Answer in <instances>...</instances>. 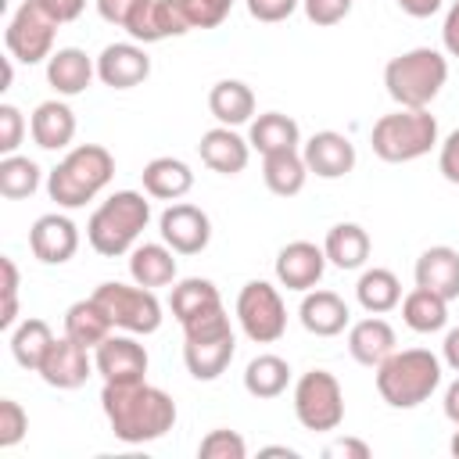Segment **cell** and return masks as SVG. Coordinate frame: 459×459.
I'll use <instances>...</instances> for the list:
<instances>
[{
    "label": "cell",
    "mask_w": 459,
    "mask_h": 459,
    "mask_svg": "<svg viewBox=\"0 0 459 459\" xmlns=\"http://www.w3.org/2000/svg\"><path fill=\"white\" fill-rule=\"evenodd\" d=\"M100 409L126 445H147L165 437L176 427V402L161 387L147 380H126V384H104Z\"/></svg>",
    "instance_id": "1"
},
{
    "label": "cell",
    "mask_w": 459,
    "mask_h": 459,
    "mask_svg": "<svg viewBox=\"0 0 459 459\" xmlns=\"http://www.w3.org/2000/svg\"><path fill=\"white\" fill-rule=\"evenodd\" d=\"M147 222H151V201L140 190H115L93 208L86 222V240L97 255L118 258L136 247Z\"/></svg>",
    "instance_id": "2"
},
{
    "label": "cell",
    "mask_w": 459,
    "mask_h": 459,
    "mask_svg": "<svg viewBox=\"0 0 459 459\" xmlns=\"http://www.w3.org/2000/svg\"><path fill=\"white\" fill-rule=\"evenodd\" d=\"M115 176V158L100 143H79L72 147L47 176V194L57 201V208H82L93 201Z\"/></svg>",
    "instance_id": "3"
},
{
    "label": "cell",
    "mask_w": 459,
    "mask_h": 459,
    "mask_svg": "<svg viewBox=\"0 0 459 459\" xmlns=\"http://www.w3.org/2000/svg\"><path fill=\"white\" fill-rule=\"evenodd\" d=\"M441 384V359L430 348H405L391 351L377 366V391L391 409H416L423 405Z\"/></svg>",
    "instance_id": "4"
},
{
    "label": "cell",
    "mask_w": 459,
    "mask_h": 459,
    "mask_svg": "<svg viewBox=\"0 0 459 459\" xmlns=\"http://www.w3.org/2000/svg\"><path fill=\"white\" fill-rule=\"evenodd\" d=\"M448 82V57L434 47H412L387 61L384 86L398 108H427Z\"/></svg>",
    "instance_id": "5"
},
{
    "label": "cell",
    "mask_w": 459,
    "mask_h": 459,
    "mask_svg": "<svg viewBox=\"0 0 459 459\" xmlns=\"http://www.w3.org/2000/svg\"><path fill=\"white\" fill-rule=\"evenodd\" d=\"M237 355V337L226 308H212L183 323V362L194 380H219Z\"/></svg>",
    "instance_id": "6"
},
{
    "label": "cell",
    "mask_w": 459,
    "mask_h": 459,
    "mask_svg": "<svg viewBox=\"0 0 459 459\" xmlns=\"http://www.w3.org/2000/svg\"><path fill=\"white\" fill-rule=\"evenodd\" d=\"M373 154L391 165L416 161L437 147V118L427 108H398L391 115H380L369 133Z\"/></svg>",
    "instance_id": "7"
},
{
    "label": "cell",
    "mask_w": 459,
    "mask_h": 459,
    "mask_svg": "<svg viewBox=\"0 0 459 459\" xmlns=\"http://www.w3.org/2000/svg\"><path fill=\"white\" fill-rule=\"evenodd\" d=\"M93 298L100 301V308L108 312V319H111L115 330H126V333H154L161 326V301L154 298L151 287L108 280V283H100L93 290Z\"/></svg>",
    "instance_id": "8"
},
{
    "label": "cell",
    "mask_w": 459,
    "mask_h": 459,
    "mask_svg": "<svg viewBox=\"0 0 459 459\" xmlns=\"http://www.w3.org/2000/svg\"><path fill=\"white\" fill-rule=\"evenodd\" d=\"M294 416L305 430H337L344 423V391L330 369H308L298 377Z\"/></svg>",
    "instance_id": "9"
},
{
    "label": "cell",
    "mask_w": 459,
    "mask_h": 459,
    "mask_svg": "<svg viewBox=\"0 0 459 459\" xmlns=\"http://www.w3.org/2000/svg\"><path fill=\"white\" fill-rule=\"evenodd\" d=\"M237 323L247 341L255 344H273L287 330V308L280 290L269 280H247L237 294Z\"/></svg>",
    "instance_id": "10"
},
{
    "label": "cell",
    "mask_w": 459,
    "mask_h": 459,
    "mask_svg": "<svg viewBox=\"0 0 459 459\" xmlns=\"http://www.w3.org/2000/svg\"><path fill=\"white\" fill-rule=\"evenodd\" d=\"M57 18L39 4V0H25L7 29H4V43H7V54L22 65H39L54 54V32H57Z\"/></svg>",
    "instance_id": "11"
},
{
    "label": "cell",
    "mask_w": 459,
    "mask_h": 459,
    "mask_svg": "<svg viewBox=\"0 0 459 459\" xmlns=\"http://www.w3.org/2000/svg\"><path fill=\"white\" fill-rule=\"evenodd\" d=\"M93 366L104 377V384H126V380H147V348L136 341V333H108L93 348Z\"/></svg>",
    "instance_id": "12"
},
{
    "label": "cell",
    "mask_w": 459,
    "mask_h": 459,
    "mask_svg": "<svg viewBox=\"0 0 459 459\" xmlns=\"http://www.w3.org/2000/svg\"><path fill=\"white\" fill-rule=\"evenodd\" d=\"M93 369L97 366L90 359V348H82L79 341H72L68 333H61L47 348V355H43V362H39L36 373L43 377V384H50L57 391H75V387H82L90 380Z\"/></svg>",
    "instance_id": "13"
},
{
    "label": "cell",
    "mask_w": 459,
    "mask_h": 459,
    "mask_svg": "<svg viewBox=\"0 0 459 459\" xmlns=\"http://www.w3.org/2000/svg\"><path fill=\"white\" fill-rule=\"evenodd\" d=\"M158 230H161V240L176 251V255H201L212 240V219L208 212H201L197 204H169L158 219Z\"/></svg>",
    "instance_id": "14"
},
{
    "label": "cell",
    "mask_w": 459,
    "mask_h": 459,
    "mask_svg": "<svg viewBox=\"0 0 459 459\" xmlns=\"http://www.w3.org/2000/svg\"><path fill=\"white\" fill-rule=\"evenodd\" d=\"M301 158L319 179H341L355 169V143L337 129H319L301 143Z\"/></svg>",
    "instance_id": "15"
},
{
    "label": "cell",
    "mask_w": 459,
    "mask_h": 459,
    "mask_svg": "<svg viewBox=\"0 0 459 459\" xmlns=\"http://www.w3.org/2000/svg\"><path fill=\"white\" fill-rule=\"evenodd\" d=\"M29 247L43 265H65L79 251V226L61 212H47L32 222Z\"/></svg>",
    "instance_id": "16"
},
{
    "label": "cell",
    "mask_w": 459,
    "mask_h": 459,
    "mask_svg": "<svg viewBox=\"0 0 459 459\" xmlns=\"http://www.w3.org/2000/svg\"><path fill=\"white\" fill-rule=\"evenodd\" d=\"M326 273V251L312 240H290L276 255V280L287 290H312Z\"/></svg>",
    "instance_id": "17"
},
{
    "label": "cell",
    "mask_w": 459,
    "mask_h": 459,
    "mask_svg": "<svg viewBox=\"0 0 459 459\" xmlns=\"http://www.w3.org/2000/svg\"><path fill=\"white\" fill-rule=\"evenodd\" d=\"M151 75V57L140 43H108L97 57V79L111 90H133Z\"/></svg>",
    "instance_id": "18"
},
{
    "label": "cell",
    "mask_w": 459,
    "mask_h": 459,
    "mask_svg": "<svg viewBox=\"0 0 459 459\" xmlns=\"http://www.w3.org/2000/svg\"><path fill=\"white\" fill-rule=\"evenodd\" d=\"M197 154H201V161H204L212 172H219V176H237V172L247 169L251 143H247L233 126H215V129L201 133Z\"/></svg>",
    "instance_id": "19"
},
{
    "label": "cell",
    "mask_w": 459,
    "mask_h": 459,
    "mask_svg": "<svg viewBox=\"0 0 459 459\" xmlns=\"http://www.w3.org/2000/svg\"><path fill=\"white\" fill-rule=\"evenodd\" d=\"M190 29H194L190 0H151V7L143 11V18L136 22V29L129 36H133V43H161V39L183 36Z\"/></svg>",
    "instance_id": "20"
},
{
    "label": "cell",
    "mask_w": 459,
    "mask_h": 459,
    "mask_svg": "<svg viewBox=\"0 0 459 459\" xmlns=\"http://www.w3.org/2000/svg\"><path fill=\"white\" fill-rule=\"evenodd\" d=\"M298 316H301V326L316 337H337L351 326V312H348L344 298L333 290H316V287L305 290Z\"/></svg>",
    "instance_id": "21"
},
{
    "label": "cell",
    "mask_w": 459,
    "mask_h": 459,
    "mask_svg": "<svg viewBox=\"0 0 459 459\" xmlns=\"http://www.w3.org/2000/svg\"><path fill=\"white\" fill-rule=\"evenodd\" d=\"M97 75V61L86 57L79 47H57L47 57V82L54 86L57 97H79Z\"/></svg>",
    "instance_id": "22"
},
{
    "label": "cell",
    "mask_w": 459,
    "mask_h": 459,
    "mask_svg": "<svg viewBox=\"0 0 459 459\" xmlns=\"http://www.w3.org/2000/svg\"><path fill=\"white\" fill-rule=\"evenodd\" d=\"M412 273H416V287H427V290L441 294L445 301L459 298V251L455 247H448V244L427 247L416 258Z\"/></svg>",
    "instance_id": "23"
},
{
    "label": "cell",
    "mask_w": 459,
    "mask_h": 459,
    "mask_svg": "<svg viewBox=\"0 0 459 459\" xmlns=\"http://www.w3.org/2000/svg\"><path fill=\"white\" fill-rule=\"evenodd\" d=\"M394 344H398V337H394L391 323L380 319V316H366V319L348 326V351H351V359L359 366H373L377 369L394 351Z\"/></svg>",
    "instance_id": "24"
},
{
    "label": "cell",
    "mask_w": 459,
    "mask_h": 459,
    "mask_svg": "<svg viewBox=\"0 0 459 459\" xmlns=\"http://www.w3.org/2000/svg\"><path fill=\"white\" fill-rule=\"evenodd\" d=\"M29 133H32L36 147L65 151L75 136V111L65 100H43V104H36V111L29 118Z\"/></svg>",
    "instance_id": "25"
},
{
    "label": "cell",
    "mask_w": 459,
    "mask_h": 459,
    "mask_svg": "<svg viewBox=\"0 0 459 459\" xmlns=\"http://www.w3.org/2000/svg\"><path fill=\"white\" fill-rule=\"evenodd\" d=\"M143 194L147 197H158V201H179L183 194H190L194 186V172L183 158H172V154H161V158H151L143 165Z\"/></svg>",
    "instance_id": "26"
},
{
    "label": "cell",
    "mask_w": 459,
    "mask_h": 459,
    "mask_svg": "<svg viewBox=\"0 0 459 459\" xmlns=\"http://www.w3.org/2000/svg\"><path fill=\"white\" fill-rule=\"evenodd\" d=\"M208 111L215 115L219 126H233L237 129V126L251 122V115H255V93L240 79H219L208 90Z\"/></svg>",
    "instance_id": "27"
},
{
    "label": "cell",
    "mask_w": 459,
    "mask_h": 459,
    "mask_svg": "<svg viewBox=\"0 0 459 459\" xmlns=\"http://www.w3.org/2000/svg\"><path fill=\"white\" fill-rule=\"evenodd\" d=\"M247 143L258 154H276V151H298L301 147V129L290 115L283 111H265L258 118H251L247 129Z\"/></svg>",
    "instance_id": "28"
},
{
    "label": "cell",
    "mask_w": 459,
    "mask_h": 459,
    "mask_svg": "<svg viewBox=\"0 0 459 459\" xmlns=\"http://www.w3.org/2000/svg\"><path fill=\"white\" fill-rule=\"evenodd\" d=\"M323 251H326V262L344 269V273L348 269H362L366 258H369V233L359 222H337V226L326 230Z\"/></svg>",
    "instance_id": "29"
},
{
    "label": "cell",
    "mask_w": 459,
    "mask_h": 459,
    "mask_svg": "<svg viewBox=\"0 0 459 459\" xmlns=\"http://www.w3.org/2000/svg\"><path fill=\"white\" fill-rule=\"evenodd\" d=\"M176 251L169 244H136L129 251V276L140 287H169L176 280Z\"/></svg>",
    "instance_id": "30"
},
{
    "label": "cell",
    "mask_w": 459,
    "mask_h": 459,
    "mask_svg": "<svg viewBox=\"0 0 459 459\" xmlns=\"http://www.w3.org/2000/svg\"><path fill=\"white\" fill-rule=\"evenodd\" d=\"M65 333H68L72 341H79L82 348L93 351L108 333H115V326H111L108 312L100 308V301L90 294V298L68 305V312H65Z\"/></svg>",
    "instance_id": "31"
},
{
    "label": "cell",
    "mask_w": 459,
    "mask_h": 459,
    "mask_svg": "<svg viewBox=\"0 0 459 459\" xmlns=\"http://www.w3.org/2000/svg\"><path fill=\"white\" fill-rule=\"evenodd\" d=\"M262 179L276 197H294V194H301V186L308 179V165H305L301 151L262 154Z\"/></svg>",
    "instance_id": "32"
},
{
    "label": "cell",
    "mask_w": 459,
    "mask_h": 459,
    "mask_svg": "<svg viewBox=\"0 0 459 459\" xmlns=\"http://www.w3.org/2000/svg\"><path fill=\"white\" fill-rule=\"evenodd\" d=\"M355 298H359V305H362L369 316H384V312H391V308L402 305V283H398V276H394L391 269L373 265V269H366V273L359 276Z\"/></svg>",
    "instance_id": "33"
},
{
    "label": "cell",
    "mask_w": 459,
    "mask_h": 459,
    "mask_svg": "<svg viewBox=\"0 0 459 459\" xmlns=\"http://www.w3.org/2000/svg\"><path fill=\"white\" fill-rule=\"evenodd\" d=\"M169 305H172L176 323L183 326V323H190L194 316L219 308V305H222V298H219V287H215L212 280H204V276H186V280H179V283L172 287Z\"/></svg>",
    "instance_id": "34"
},
{
    "label": "cell",
    "mask_w": 459,
    "mask_h": 459,
    "mask_svg": "<svg viewBox=\"0 0 459 459\" xmlns=\"http://www.w3.org/2000/svg\"><path fill=\"white\" fill-rule=\"evenodd\" d=\"M402 319L416 333H437L448 323V301L427 287H416L402 298Z\"/></svg>",
    "instance_id": "35"
},
{
    "label": "cell",
    "mask_w": 459,
    "mask_h": 459,
    "mask_svg": "<svg viewBox=\"0 0 459 459\" xmlns=\"http://www.w3.org/2000/svg\"><path fill=\"white\" fill-rule=\"evenodd\" d=\"M290 384V366L287 359L265 351V355H255L244 369V391L251 398H280Z\"/></svg>",
    "instance_id": "36"
},
{
    "label": "cell",
    "mask_w": 459,
    "mask_h": 459,
    "mask_svg": "<svg viewBox=\"0 0 459 459\" xmlns=\"http://www.w3.org/2000/svg\"><path fill=\"white\" fill-rule=\"evenodd\" d=\"M50 344H54V333H50L47 319L29 316V319H22V323L11 330V355H14V362H18L22 369H32V373H36Z\"/></svg>",
    "instance_id": "37"
},
{
    "label": "cell",
    "mask_w": 459,
    "mask_h": 459,
    "mask_svg": "<svg viewBox=\"0 0 459 459\" xmlns=\"http://www.w3.org/2000/svg\"><path fill=\"white\" fill-rule=\"evenodd\" d=\"M39 176H43V169L25 154H4L0 158V194L7 201L32 197L39 190Z\"/></svg>",
    "instance_id": "38"
},
{
    "label": "cell",
    "mask_w": 459,
    "mask_h": 459,
    "mask_svg": "<svg viewBox=\"0 0 459 459\" xmlns=\"http://www.w3.org/2000/svg\"><path fill=\"white\" fill-rule=\"evenodd\" d=\"M197 455H201V459H244V455H247V441H244L237 430L219 427V430H208V434L201 437Z\"/></svg>",
    "instance_id": "39"
},
{
    "label": "cell",
    "mask_w": 459,
    "mask_h": 459,
    "mask_svg": "<svg viewBox=\"0 0 459 459\" xmlns=\"http://www.w3.org/2000/svg\"><path fill=\"white\" fill-rule=\"evenodd\" d=\"M151 7V0H97V14L126 32L136 29V22L143 18V11Z\"/></svg>",
    "instance_id": "40"
},
{
    "label": "cell",
    "mask_w": 459,
    "mask_h": 459,
    "mask_svg": "<svg viewBox=\"0 0 459 459\" xmlns=\"http://www.w3.org/2000/svg\"><path fill=\"white\" fill-rule=\"evenodd\" d=\"M29 430V416L14 398H0V448H14Z\"/></svg>",
    "instance_id": "41"
},
{
    "label": "cell",
    "mask_w": 459,
    "mask_h": 459,
    "mask_svg": "<svg viewBox=\"0 0 459 459\" xmlns=\"http://www.w3.org/2000/svg\"><path fill=\"white\" fill-rule=\"evenodd\" d=\"M4 269V312H0V330H14L18 323V265L14 258H0Z\"/></svg>",
    "instance_id": "42"
},
{
    "label": "cell",
    "mask_w": 459,
    "mask_h": 459,
    "mask_svg": "<svg viewBox=\"0 0 459 459\" xmlns=\"http://www.w3.org/2000/svg\"><path fill=\"white\" fill-rule=\"evenodd\" d=\"M351 4L355 0H301L305 18L312 25H337V22H344L351 14Z\"/></svg>",
    "instance_id": "43"
},
{
    "label": "cell",
    "mask_w": 459,
    "mask_h": 459,
    "mask_svg": "<svg viewBox=\"0 0 459 459\" xmlns=\"http://www.w3.org/2000/svg\"><path fill=\"white\" fill-rule=\"evenodd\" d=\"M25 136V118L14 104H0V154H14Z\"/></svg>",
    "instance_id": "44"
},
{
    "label": "cell",
    "mask_w": 459,
    "mask_h": 459,
    "mask_svg": "<svg viewBox=\"0 0 459 459\" xmlns=\"http://www.w3.org/2000/svg\"><path fill=\"white\" fill-rule=\"evenodd\" d=\"M233 0H190V18H194V29H215L226 22Z\"/></svg>",
    "instance_id": "45"
},
{
    "label": "cell",
    "mask_w": 459,
    "mask_h": 459,
    "mask_svg": "<svg viewBox=\"0 0 459 459\" xmlns=\"http://www.w3.org/2000/svg\"><path fill=\"white\" fill-rule=\"evenodd\" d=\"M298 4H301V0H247V14L273 25V22L290 18V14L298 11Z\"/></svg>",
    "instance_id": "46"
},
{
    "label": "cell",
    "mask_w": 459,
    "mask_h": 459,
    "mask_svg": "<svg viewBox=\"0 0 459 459\" xmlns=\"http://www.w3.org/2000/svg\"><path fill=\"white\" fill-rule=\"evenodd\" d=\"M437 169L448 183L459 186V129H452L445 140H441V151H437Z\"/></svg>",
    "instance_id": "47"
},
{
    "label": "cell",
    "mask_w": 459,
    "mask_h": 459,
    "mask_svg": "<svg viewBox=\"0 0 459 459\" xmlns=\"http://www.w3.org/2000/svg\"><path fill=\"white\" fill-rule=\"evenodd\" d=\"M326 459H369V445L359 437H337L323 448Z\"/></svg>",
    "instance_id": "48"
},
{
    "label": "cell",
    "mask_w": 459,
    "mask_h": 459,
    "mask_svg": "<svg viewBox=\"0 0 459 459\" xmlns=\"http://www.w3.org/2000/svg\"><path fill=\"white\" fill-rule=\"evenodd\" d=\"M441 43H445V50H448L452 57H459V0H455V4L448 7V14H445Z\"/></svg>",
    "instance_id": "49"
},
{
    "label": "cell",
    "mask_w": 459,
    "mask_h": 459,
    "mask_svg": "<svg viewBox=\"0 0 459 459\" xmlns=\"http://www.w3.org/2000/svg\"><path fill=\"white\" fill-rule=\"evenodd\" d=\"M39 4H43L61 25H65V22H75V18L82 14V7H86V0H39Z\"/></svg>",
    "instance_id": "50"
},
{
    "label": "cell",
    "mask_w": 459,
    "mask_h": 459,
    "mask_svg": "<svg viewBox=\"0 0 459 459\" xmlns=\"http://www.w3.org/2000/svg\"><path fill=\"white\" fill-rule=\"evenodd\" d=\"M409 18H430V14H437L441 11V4L445 0H394Z\"/></svg>",
    "instance_id": "51"
},
{
    "label": "cell",
    "mask_w": 459,
    "mask_h": 459,
    "mask_svg": "<svg viewBox=\"0 0 459 459\" xmlns=\"http://www.w3.org/2000/svg\"><path fill=\"white\" fill-rule=\"evenodd\" d=\"M441 359H445V366H452V369L459 373V326H452V330L445 333V344H441Z\"/></svg>",
    "instance_id": "52"
},
{
    "label": "cell",
    "mask_w": 459,
    "mask_h": 459,
    "mask_svg": "<svg viewBox=\"0 0 459 459\" xmlns=\"http://www.w3.org/2000/svg\"><path fill=\"white\" fill-rule=\"evenodd\" d=\"M445 416L459 427V380H452L448 391H445Z\"/></svg>",
    "instance_id": "53"
},
{
    "label": "cell",
    "mask_w": 459,
    "mask_h": 459,
    "mask_svg": "<svg viewBox=\"0 0 459 459\" xmlns=\"http://www.w3.org/2000/svg\"><path fill=\"white\" fill-rule=\"evenodd\" d=\"M262 455H287V459H298V452L287 448V445H269V448H262Z\"/></svg>",
    "instance_id": "54"
},
{
    "label": "cell",
    "mask_w": 459,
    "mask_h": 459,
    "mask_svg": "<svg viewBox=\"0 0 459 459\" xmlns=\"http://www.w3.org/2000/svg\"><path fill=\"white\" fill-rule=\"evenodd\" d=\"M448 448H452V455L459 459V427H455V434H452V441H448Z\"/></svg>",
    "instance_id": "55"
}]
</instances>
